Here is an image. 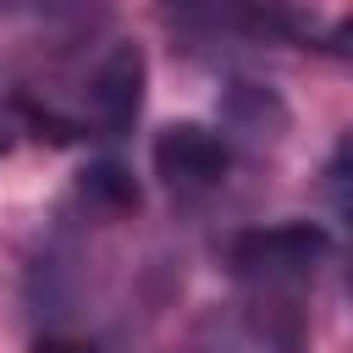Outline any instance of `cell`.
Here are the masks:
<instances>
[{"label": "cell", "mask_w": 353, "mask_h": 353, "mask_svg": "<svg viewBox=\"0 0 353 353\" xmlns=\"http://www.w3.org/2000/svg\"><path fill=\"white\" fill-rule=\"evenodd\" d=\"M143 105V55L138 44H116L94 77V116L105 132H127Z\"/></svg>", "instance_id": "cell-3"}, {"label": "cell", "mask_w": 353, "mask_h": 353, "mask_svg": "<svg viewBox=\"0 0 353 353\" xmlns=\"http://www.w3.org/2000/svg\"><path fill=\"white\" fill-rule=\"evenodd\" d=\"M154 171L171 182V188H210L232 171V149L226 138H215L210 127L199 121H176L154 138Z\"/></svg>", "instance_id": "cell-2"}, {"label": "cell", "mask_w": 353, "mask_h": 353, "mask_svg": "<svg viewBox=\"0 0 353 353\" xmlns=\"http://www.w3.org/2000/svg\"><path fill=\"white\" fill-rule=\"evenodd\" d=\"M331 254V232L320 221H276V226H254L232 243V265L248 276H287V270H309Z\"/></svg>", "instance_id": "cell-1"}, {"label": "cell", "mask_w": 353, "mask_h": 353, "mask_svg": "<svg viewBox=\"0 0 353 353\" xmlns=\"http://www.w3.org/2000/svg\"><path fill=\"white\" fill-rule=\"evenodd\" d=\"M39 353H94V347H88V342H61V336H55V342H39Z\"/></svg>", "instance_id": "cell-5"}, {"label": "cell", "mask_w": 353, "mask_h": 353, "mask_svg": "<svg viewBox=\"0 0 353 353\" xmlns=\"http://www.w3.org/2000/svg\"><path fill=\"white\" fill-rule=\"evenodd\" d=\"M83 188H88V193H105L110 204H138V188H132L127 171H116V165H94Z\"/></svg>", "instance_id": "cell-4"}]
</instances>
